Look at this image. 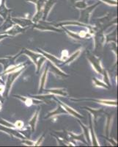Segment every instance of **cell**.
Wrapping results in <instances>:
<instances>
[{
	"mask_svg": "<svg viewBox=\"0 0 118 147\" xmlns=\"http://www.w3.org/2000/svg\"><path fill=\"white\" fill-rule=\"evenodd\" d=\"M21 73V71H18V72H15V73H13L11 74L10 76L8 77V79H7V92H8L9 89H10V86H11L12 83L13 82V81L15 80V79L19 75V74Z\"/></svg>",
	"mask_w": 118,
	"mask_h": 147,
	"instance_id": "obj_1",
	"label": "cell"
},
{
	"mask_svg": "<svg viewBox=\"0 0 118 147\" xmlns=\"http://www.w3.org/2000/svg\"><path fill=\"white\" fill-rule=\"evenodd\" d=\"M57 0H48L46 3L45 7H44V16H46L47 14L48 13V12L50 11V10L52 9V7H53V5H54L55 2H56Z\"/></svg>",
	"mask_w": 118,
	"mask_h": 147,
	"instance_id": "obj_2",
	"label": "cell"
},
{
	"mask_svg": "<svg viewBox=\"0 0 118 147\" xmlns=\"http://www.w3.org/2000/svg\"><path fill=\"white\" fill-rule=\"evenodd\" d=\"M91 63H93V65H94L95 69H96L98 72L101 73V68L100 66V63H99L98 60H97V59L93 57V60H91Z\"/></svg>",
	"mask_w": 118,
	"mask_h": 147,
	"instance_id": "obj_3",
	"label": "cell"
},
{
	"mask_svg": "<svg viewBox=\"0 0 118 147\" xmlns=\"http://www.w3.org/2000/svg\"><path fill=\"white\" fill-rule=\"evenodd\" d=\"M39 51H40V52H41V53H43V55H45L46 57H48V58L49 59V60H52V62L55 63H60V60H59L58 59H57V58H56V57H54V56H52V55H48V54L45 53V52H42V51H40V50H39Z\"/></svg>",
	"mask_w": 118,
	"mask_h": 147,
	"instance_id": "obj_4",
	"label": "cell"
},
{
	"mask_svg": "<svg viewBox=\"0 0 118 147\" xmlns=\"http://www.w3.org/2000/svg\"><path fill=\"white\" fill-rule=\"evenodd\" d=\"M63 106H64V107H65V108L67 110H68V112H69L70 114H71V115H74V116H76V117H78V118H82V116H81V115H80L78 113H76V111H74V110H73L72 108H70V107H68V106H67V105H63Z\"/></svg>",
	"mask_w": 118,
	"mask_h": 147,
	"instance_id": "obj_5",
	"label": "cell"
},
{
	"mask_svg": "<svg viewBox=\"0 0 118 147\" xmlns=\"http://www.w3.org/2000/svg\"><path fill=\"white\" fill-rule=\"evenodd\" d=\"M37 118H38V113H37L35 114V115H34V117L32 118V120H31L30 122H29V124H30V125L32 126V131H34V129H35V123H36Z\"/></svg>",
	"mask_w": 118,
	"mask_h": 147,
	"instance_id": "obj_6",
	"label": "cell"
},
{
	"mask_svg": "<svg viewBox=\"0 0 118 147\" xmlns=\"http://www.w3.org/2000/svg\"><path fill=\"white\" fill-rule=\"evenodd\" d=\"M47 70H48V69H46V71H44V73H43V77H42V79H41V85H40V89H43V86H44V84H45V82H46V74H47Z\"/></svg>",
	"mask_w": 118,
	"mask_h": 147,
	"instance_id": "obj_7",
	"label": "cell"
},
{
	"mask_svg": "<svg viewBox=\"0 0 118 147\" xmlns=\"http://www.w3.org/2000/svg\"><path fill=\"white\" fill-rule=\"evenodd\" d=\"M98 102H101L102 104H105V105H117V102L114 101H107V100H100L98 101Z\"/></svg>",
	"mask_w": 118,
	"mask_h": 147,
	"instance_id": "obj_8",
	"label": "cell"
},
{
	"mask_svg": "<svg viewBox=\"0 0 118 147\" xmlns=\"http://www.w3.org/2000/svg\"><path fill=\"white\" fill-rule=\"evenodd\" d=\"M48 92H52L53 94H60V95H62V96H66L67 94L65 93L62 90H48Z\"/></svg>",
	"mask_w": 118,
	"mask_h": 147,
	"instance_id": "obj_9",
	"label": "cell"
},
{
	"mask_svg": "<svg viewBox=\"0 0 118 147\" xmlns=\"http://www.w3.org/2000/svg\"><path fill=\"white\" fill-rule=\"evenodd\" d=\"M101 1L104 2L105 3L109 4V5H117V2L116 0H101Z\"/></svg>",
	"mask_w": 118,
	"mask_h": 147,
	"instance_id": "obj_10",
	"label": "cell"
},
{
	"mask_svg": "<svg viewBox=\"0 0 118 147\" xmlns=\"http://www.w3.org/2000/svg\"><path fill=\"white\" fill-rule=\"evenodd\" d=\"M76 6L78 7H79V8H85L86 6V3H85V2H84V1H82V2H78V3H76Z\"/></svg>",
	"mask_w": 118,
	"mask_h": 147,
	"instance_id": "obj_11",
	"label": "cell"
},
{
	"mask_svg": "<svg viewBox=\"0 0 118 147\" xmlns=\"http://www.w3.org/2000/svg\"><path fill=\"white\" fill-rule=\"evenodd\" d=\"M79 52H80L79 51H78V52H77L76 53L73 54V55H72V57H70V58H69V59H68V60H67L66 62H67V63H70V62H71L72 60H74V59H75L76 57H77V55H78V54H79Z\"/></svg>",
	"mask_w": 118,
	"mask_h": 147,
	"instance_id": "obj_12",
	"label": "cell"
},
{
	"mask_svg": "<svg viewBox=\"0 0 118 147\" xmlns=\"http://www.w3.org/2000/svg\"><path fill=\"white\" fill-rule=\"evenodd\" d=\"M57 112H59L60 113H64V112H65V110H62V108L57 109V110H56V111H55L54 113H52L48 114V117H49V116H52V115H54V114H57Z\"/></svg>",
	"mask_w": 118,
	"mask_h": 147,
	"instance_id": "obj_13",
	"label": "cell"
},
{
	"mask_svg": "<svg viewBox=\"0 0 118 147\" xmlns=\"http://www.w3.org/2000/svg\"><path fill=\"white\" fill-rule=\"evenodd\" d=\"M94 80H95V85H98V86H101V87H103V88H107V86H106L104 84L101 83V82H99L98 80H97L96 79H94Z\"/></svg>",
	"mask_w": 118,
	"mask_h": 147,
	"instance_id": "obj_14",
	"label": "cell"
},
{
	"mask_svg": "<svg viewBox=\"0 0 118 147\" xmlns=\"http://www.w3.org/2000/svg\"><path fill=\"white\" fill-rule=\"evenodd\" d=\"M0 122H1V123H2V124H4V125L6 126V127H14V125H13V124H9V123H7V122H6V121H2V120H0Z\"/></svg>",
	"mask_w": 118,
	"mask_h": 147,
	"instance_id": "obj_15",
	"label": "cell"
},
{
	"mask_svg": "<svg viewBox=\"0 0 118 147\" xmlns=\"http://www.w3.org/2000/svg\"><path fill=\"white\" fill-rule=\"evenodd\" d=\"M81 125L82 126V127H83V128H84V132H85V135H86V139H87V140H89V134H88V130H87V129L86 128V127H85V126H84L83 124H81Z\"/></svg>",
	"mask_w": 118,
	"mask_h": 147,
	"instance_id": "obj_16",
	"label": "cell"
},
{
	"mask_svg": "<svg viewBox=\"0 0 118 147\" xmlns=\"http://www.w3.org/2000/svg\"><path fill=\"white\" fill-rule=\"evenodd\" d=\"M23 122L21 121H18L16 122V124H15V126H16V127H18V128H21V127H23Z\"/></svg>",
	"mask_w": 118,
	"mask_h": 147,
	"instance_id": "obj_17",
	"label": "cell"
},
{
	"mask_svg": "<svg viewBox=\"0 0 118 147\" xmlns=\"http://www.w3.org/2000/svg\"><path fill=\"white\" fill-rule=\"evenodd\" d=\"M44 61V58H41L40 60L38 61V70H39L41 66V64L43 63V62Z\"/></svg>",
	"mask_w": 118,
	"mask_h": 147,
	"instance_id": "obj_18",
	"label": "cell"
},
{
	"mask_svg": "<svg viewBox=\"0 0 118 147\" xmlns=\"http://www.w3.org/2000/svg\"><path fill=\"white\" fill-rule=\"evenodd\" d=\"M104 76H106V80H104V81L106 80V82H107V83L109 85V77H108V76H107V72H105L104 73Z\"/></svg>",
	"mask_w": 118,
	"mask_h": 147,
	"instance_id": "obj_19",
	"label": "cell"
},
{
	"mask_svg": "<svg viewBox=\"0 0 118 147\" xmlns=\"http://www.w3.org/2000/svg\"><path fill=\"white\" fill-rule=\"evenodd\" d=\"M4 89H5V88L2 85H0V94H2V92L4 91Z\"/></svg>",
	"mask_w": 118,
	"mask_h": 147,
	"instance_id": "obj_20",
	"label": "cell"
},
{
	"mask_svg": "<svg viewBox=\"0 0 118 147\" xmlns=\"http://www.w3.org/2000/svg\"><path fill=\"white\" fill-rule=\"evenodd\" d=\"M24 143L27 144V145H33V144H34V143L30 142V141H26V142H24Z\"/></svg>",
	"mask_w": 118,
	"mask_h": 147,
	"instance_id": "obj_21",
	"label": "cell"
},
{
	"mask_svg": "<svg viewBox=\"0 0 118 147\" xmlns=\"http://www.w3.org/2000/svg\"><path fill=\"white\" fill-rule=\"evenodd\" d=\"M26 1H30V2H34V3H35V4L38 2V0H26Z\"/></svg>",
	"mask_w": 118,
	"mask_h": 147,
	"instance_id": "obj_22",
	"label": "cell"
},
{
	"mask_svg": "<svg viewBox=\"0 0 118 147\" xmlns=\"http://www.w3.org/2000/svg\"><path fill=\"white\" fill-rule=\"evenodd\" d=\"M70 1H71L72 2H76V1H79V0H70ZM80 1H81V0H80Z\"/></svg>",
	"mask_w": 118,
	"mask_h": 147,
	"instance_id": "obj_23",
	"label": "cell"
},
{
	"mask_svg": "<svg viewBox=\"0 0 118 147\" xmlns=\"http://www.w3.org/2000/svg\"><path fill=\"white\" fill-rule=\"evenodd\" d=\"M0 82H2V80H1V79H0Z\"/></svg>",
	"mask_w": 118,
	"mask_h": 147,
	"instance_id": "obj_24",
	"label": "cell"
},
{
	"mask_svg": "<svg viewBox=\"0 0 118 147\" xmlns=\"http://www.w3.org/2000/svg\"><path fill=\"white\" fill-rule=\"evenodd\" d=\"M0 106H1V103H0Z\"/></svg>",
	"mask_w": 118,
	"mask_h": 147,
	"instance_id": "obj_25",
	"label": "cell"
}]
</instances>
